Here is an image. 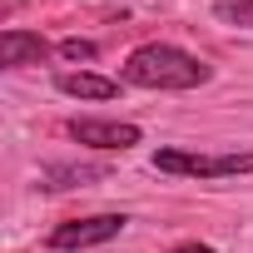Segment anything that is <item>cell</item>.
<instances>
[{
	"label": "cell",
	"instance_id": "cell-10",
	"mask_svg": "<svg viewBox=\"0 0 253 253\" xmlns=\"http://www.w3.org/2000/svg\"><path fill=\"white\" fill-rule=\"evenodd\" d=\"M174 253H213V248H209V243H179Z\"/></svg>",
	"mask_w": 253,
	"mask_h": 253
},
{
	"label": "cell",
	"instance_id": "cell-4",
	"mask_svg": "<svg viewBox=\"0 0 253 253\" xmlns=\"http://www.w3.org/2000/svg\"><path fill=\"white\" fill-rule=\"evenodd\" d=\"M70 139L89 149H129L139 144V124H119V119H70Z\"/></svg>",
	"mask_w": 253,
	"mask_h": 253
},
{
	"label": "cell",
	"instance_id": "cell-2",
	"mask_svg": "<svg viewBox=\"0 0 253 253\" xmlns=\"http://www.w3.org/2000/svg\"><path fill=\"white\" fill-rule=\"evenodd\" d=\"M159 174H194V179H228V174H253V154H184V149H159L154 154Z\"/></svg>",
	"mask_w": 253,
	"mask_h": 253
},
{
	"label": "cell",
	"instance_id": "cell-9",
	"mask_svg": "<svg viewBox=\"0 0 253 253\" xmlns=\"http://www.w3.org/2000/svg\"><path fill=\"white\" fill-rule=\"evenodd\" d=\"M60 55H65V60H94L99 50H94L89 40H65V45H60Z\"/></svg>",
	"mask_w": 253,
	"mask_h": 253
},
{
	"label": "cell",
	"instance_id": "cell-3",
	"mask_svg": "<svg viewBox=\"0 0 253 253\" xmlns=\"http://www.w3.org/2000/svg\"><path fill=\"white\" fill-rule=\"evenodd\" d=\"M124 213H94V218H70L50 233V248L55 253H70V248H94V243H109L124 233Z\"/></svg>",
	"mask_w": 253,
	"mask_h": 253
},
{
	"label": "cell",
	"instance_id": "cell-6",
	"mask_svg": "<svg viewBox=\"0 0 253 253\" xmlns=\"http://www.w3.org/2000/svg\"><path fill=\"white\" fill-rule=\"evenodd\" d=\"M55 89L70 94V99H114L119 80H104V75H89V70H65V75H55Z\"/></svg>",
	"mask_w": 253,
	"mask_h": 253
},
{
	"label": "cell",
	"instance_id": "cell-5",
	"mask_svg": "<svg viewBox=\"0 0 253 253\" xmlns=\"http://www.w3.org/2000/svg\"><path fill=\"white\" fill-rule=\"evenodd\" d=\"M45 55H50V45L40 35H30V30H5V35H0V65H5V70L40 65Z\"/></svg>",
	"mask_w": 253,
	"mask_h": 253
},
{
	"label": "cell",
	"instance_id": "cell-8",
	"mask_svg": "<svg viewBox=\"0 0 253 253\" xmlns=\"http://www.w3.org/2000/svg\"><path fill=\"white\" fill-rule=\"evenodd\" d=\"M213 15H218V20H228V25L253 30V0H218V5H213Z\"/></svg>",
	"mask_w": 253,
	"mask_h": 253
},
{
	"label": "cell",
	"instance_id": "cell-1",
	"mask_svg": "<svg viewBox=\"0 0 253 253\" xmlns=\"http://www.w3.org/2000/svg\"><path fill=\"white\" fill-rule=\"evenodd\" d=\"M209 75L213 70L199 55H189L179 45H164V40H149L124 60V84H139V89H194Z\"/></svg>",
	"mask_w": 253,
	"mask_h": 253
},
{
	"label": "cell",
	"instance_id": "cell-7",
	"mask_svg": "<svg viewBox=\"0 0 253 253\" xmlns=\"http://www.w3.org/2000/svg\"><path fill=\"white\" fill-rule=\"evenodd\" d=\"M99 179H109L104 164H50L40 174L45 189H84V184H99Z\"/></svg>",
	"mask_w": 253,
	"mask_h": 253
}]
</instances>
